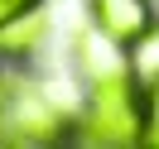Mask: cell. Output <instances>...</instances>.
<instances>
[{
    "label": "cell",
    "instance_id": "cell-1",
    "mask_svg": "<svg viewBox=\"0 0 159 149\" xmlns=\"http://www.w3.org/2000/svg\"><path fill=\"white\" fill-rule=\"evenodd\" d=\"M87 135L97 144H135L145 139V96L125 68L101 72L92 82V111H87Z\"/></svg>",
    "mask_w": 159,
    "mask_h": 149
},
{
    "label": "cell",
    "instance_id": "cell-2",
    "mask_svg": "<svg viewBox=\"0 0 159 149\" xmlns=\"http://www.w3.org/2000/svg\"><path fill=\"white\" fill-rule=\"evenodd\" d=\"M92 20L116 48H140L154 29L149 0H92Z\"/></svg>",
    "mask_w": 159,
    "mask_h": 149
},
{
    "label": "cell",
    "instance_id": "cell-3",
    "mask_svg": "<svg viewBox=\"0 0 159 149\" xmlns=\"http://www.w3.org/2000/svg\"><path fill=\"white\" fill-rule=\"evenodd\" d=\"M5 135L10 139H20V144H48V139H58L63 130V116L48 106V101H39V96H15V106L5 111Z\"/></svg>",
    "mask_w": 159,
    "mask_h": 149
},
{
    "label": "cell",
    "instance_id": "cell-4",
    "mask_svg": "<svg viewBox=\"0 0 159 149\" xmlns=\"http://www.w3.org/2000/svg\"><path fill=\"white\" fill-rule=\"evenodd\" d=\"M43 29H48L43 20H29V15H20L15 24H5V29H0V53H29L34 43L43 39Z\"/></svg>",
    "mask_w": 159,
    "mask_h": 149
},
{
    "label": "cell",
    "instance_id": "cell-5",
    "mask_svg": "<svg viewBox=\"0 0 159 149\" xmlns=\"http://www.w3.org/2000/svg\"><path fill=\"white\" fill-rule=\"evenodd\" d=\"M34 5H39V0H0V29H5V24H15L20 15H29Z\"/></svg>",
    "mask_w": 159,
    "mask_h": 149
},
{
    "label": "cell",
    "instance_id": "cell-6",
    "mask_svg": "<svg viewBox=\"0 0 159 149\" xmlns=\"http://www.w3.org/2000/svg\"><path fill=\"white\" fill-rule=\"evenodd\" d=\"M145 139H154V144H159V91H154V101L145 106Z\"/></svg>",
    "mask_w": 159,
    "mask_h": 149
}]
</instances>
